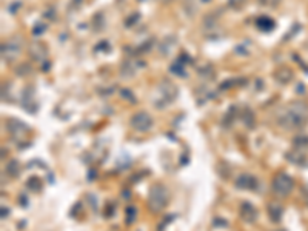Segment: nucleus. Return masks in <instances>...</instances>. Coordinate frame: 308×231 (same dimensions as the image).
<instances>
[{
	"instance_id": "f257e3e1",
	"label": "nucleus",
	"mask_w": 308,
	"mask_h": 231,
	"mask_svg": "<svg viewBox=\"0 0 308 231\" xmlns=\"http://www.w3.org/2000/svg\"><path fill=\"white\" fill-rule=\"evenodd\" d=\"M277 123L284 130H301L308 123V105L305 102H291L277 114Z\"/></svg>"
},
{
	"instance_id": "f03ea898",
	"label": "nucleus",
	"mask_w": 308,
	"mask_h": 231,
	"mask_svg": "<svg viewBox=\"0 0 308 231\" xmlns=\"http://www.w3.org/2000/svg\"><path fill=\"white\" fill-rule=\"evenodd\" d=\"M148 210L151 213H160L168 205V188L164 183H154L148 194Z\"/></svg>"
},
{
	"instance_id": "7ed1b4c3",
	"label": "nucleus",
	"mask_w": 308,
	"mask_h": 231,
	"mask_svg": "<svg viewBox=\"0 0 308 231\" xmlns=\"http://www.w3.org/2000/svg\"><path fill=\"white\" fill-rule=\"evenodd\" d=\"M271 190L277 196L287 197L295 190V179L287 173H277L271 180Z\"/></svg>"
},
{
	"instance_id": "20e7f679",
	"label": "nucleus",
	"mask_w": 308,
	"mask_h": 231,
	"mask_svg": "<svg viewBox=\"0 0 308 231\" xmlns=\"http://www.w3.org/2000/svg\"><path fill=\"white\" fill-rule=\"evenodd\" d=\"M20 51H22V37L19 36L9 37L8 40L2 43V59L8 62V64L12 60H16Z\"/></svg>"
},
{
	"instance_id": "39448f33",
	"label": "nucleus",
	"mask_w": 308,
	"mask_h": 231,
	"mask_svg": "<svg viewBox=\"0 0 308 231\" xmlns=\"http://www.w3.org/2000/svg\"><path fill=\"white\" fill-rule=\"evenodd\" d=\"M157 91L160 94V100L156 102V106L159 108V103H164V106L170 105L176 97H178V88H176V85L170 80H164L162 83H160L157 86Z\"/></svg>"
},
{
	"instance_id": "423d86ee",
	"label": "nucleus",
	"mask_w": 308,
	"mask_h": 231,
	"mask_svg": "<svg viewBox=\"0 0 308 231\" xmlns=\"http://www.w3.org/2000/svg\"><path fill=\"white\" fill-rule=\"evenodd\" d=\"M129 125H131V128L139 131V133H146L153 127V117L146 111H139V113L133 114V117L129 119Z\"/></svg>"
},
{
	"instance_id": "0eeeda50",
	"label": "nucleus",
	"mask_w": 308,
	"mask_h": 231,
	"mask_svg": "<svg viewBox=\"0 0 308 231\" xmlns=\"http://www.w3.org/2000/svg\"><path fill=\"white\" fill-rule=\"evenodd\" d=\"M5 125L11 137L16 139V141H22V139H25L29 134V131H31V128L19 119H8L5 122Z\"/></svg>"
},
{
	"instance_id": "6e6552de",
	"label": "nucleus",
	"mask_w": 308,
	"mask_h": 231,
	"mask_svg": "<svg viewBox=\"0 0 308 231\" xmlns=\"http://www.w3.org/2000/svg\"><path fill=\"white\" fill-rule=\"evenodd\" d=\"M234 187L238 190H245V191H254L257 190L259 187V182H257V177L253 176V174H248V173H244V174H239L234 180Z\"/></svg>"
},
{
	"instance_id": "1a4fd4ad",
	"label": "nucleus",
	"mask_w": 308,
	"mask_h": 231,
	"mask_svg": "<svg viewBox=\"0 0 308 231\" xmlns=\"http://www.w3.org/2000/svg\"><path fill=\"white\" fill-rule=\"evenodd\" d=\"M239 216L241 219L246 224H254L259 218V213H257V208L250 204L248 200H245V202H242L241 208H239Z\"/></svg>"
},
{
	"instance_id": "9d476101",
	"label": "nucleus",
	"mask_w": 308,
	"mask_h": 231,
	"mask_svg": "<svg viewBox=\"0 0 308 231\" xmlns=\"http://www.w3.org/2000/svg\"><path fill=\"white\" fill-rule=\"evenodd\" d=\"M285 159H287L288 162H291L293 165L302 166V165L307 163V153L302 151V150L295 148V150H291V151H288V153L285 154Z\"/></svg>"
},
{
	"instance_id": "9b49d317",
	"label": "nucleus",
	"mask_w": 308,
	"mask_h": 231,
	"mask_svg": "<svg viewBox=\"0 0 308 231\" xmlns=\"http://www.w3.org/2000/svg\"><path fill=\"white\" fill-rule=\"evenodd\" d=\"M267 213H268V218L271 222L279 224L282 221V216H284V207L279 202H270L267 207Z\"/></svg>"
},
{
	"instance_id": "f8f14e48",
	"label": "nucleus",
	"mask_w": 308,
	"mask_h": 231,
	"mask_svg": "<svg viewBox=\"0 0 308 231\" xmlns=\"http://www.w3.org/2000/svg\"><path fill=\"white\" fill-rule=\"evenodd\" d=\"M254 23H256L257 29H260V31H267V33L273 31L274 26H276V22L270 17V15H259Z\"/></svg>"
},
{
	"instance_id": "ddd939ff",
	"label": "nucleus",
	"mask_w": 308,
	"mask_h": 231,
	"mask_svg": "<svg viewBox=\"0 0 308 231\" xmlns=\"http://www.w3.org/2000/svg\"><path fill=\"white\" fill-rule=\"evenodd\" d=\"M29 56H31L34 60H43L47 57V48L43 46V43L40 42H34L29 48Z\"/></svg>"
},
{
	"instance_id": "4468645a",
	"label": "nucleus",
	"mask_w": 308,
	"mask_h": 231,
	"mask_svg": "<svg viewBox=\"0 0 308 231\" xmlns=\"http://www.w3.org/2000/svg\"><path fill=\"white\" fill-rule=\"evenodd\" d=\"M42 187H43V183H42V179L37 177V176H31L28 180H26V188L29 191H34V193H39L42 191Z\"/></svg>"
},
{
	"instance_id": "2eb2a0df",
	"label": "nucleus",
	"mask_w": 308,
	"mask_h": 231,
	"mask_svg": "<svg viewBox=\"0 0 308 231\" xmlns=\"http://www.w3.org/2000/svg\"><path fill=\"white\" fill-rule=\"evenodd\" d=\"M293 71L291 70H288V68H281L279 71L276 73V80L277 82H281V83H288V82H291V79H293Z\"/></svg>"
},
{
	"instance_id": "dca6fc26",
	"label": "nucleus",
	"mask_w": 308,
	"mask_h": 231,
	"mask_svg": "<svg viewBox=\"0 0 308 231\" xmlns=\"http://www.w3.org/2000/svg\"><path fill=\"white\" fill-rule=\"evenodd\" d=\"M137 219V208L134 205H128L125 210V224L133 225Z\"/></svg>"
},
{
	"instance_id": "f3484780",
	"label": "nucleus",
	"mask_w": 308,
	"mask_h": 231,
	"mask_svg": "<svg viewBox=\"0 0 308 231\" xmlns=\"http://www.w3.org/2000/svg\"><path fill=\"white\" fill-rule=\"evenodd\" d=\"M6 174L11 176V177H17L20 174V163H19V160L12 159V160L8 162V165H6Z\"/></svg>"
},
{
	"instance_id": "a211bd4d",
	"label": "nucleus",
	"mask_w": 308,
	"mask_h": 231,
	"mask_svg": "<svg viewBox=\"0 0 308 231\" xmlns=\"http://www.w3.org/2000/svg\"><path fill=\"white\" fill-rule=\"evenodd\" d=\"M293 147L305 151L308 148V136H298L293 139Z\"/></svg>"
},
{
	"instance_id": "6ab92c4d",
	"label": "nucleus",
	"mask_w": 308,
	"mask_h": 231,
	"mask_svg": "<svg viewBox=\"0 0 308 231\" xmlns=\"http://www.w3.org/2000/svg\"><path fill=\"white\" fill-rule=\"evenodd\" d=\"M244 116H242V120H244V123L246 127H253L254 125V113L250 110V108H244V113H242Z\"/></svg>"
},
{
	"instance_id": "aec40b11",
	"label": "nucleus",
	"mask_w": 308,
	"mask_h": 231,
	"mask_svg": "<svg viewBox=\"0 0 308 231\" xmlns=\"http://www.w3.org/2000/svg\"><path fill=\"white\" fill-rule=\"evenodd\" d=\"M246 0H228V6L234 11H239L245 6Z\"/></svg>"
},
{
	"instance_id": "412c9836",
	"label": "nucleus",
	"mask_w": 308,
	"mask_h": 231,
	"mask_svg": "<svg viewBox=\"0 0 308 231\" xmlns=\"http://www.w3.org/2000/svg\"><path fill=\"white\" fill-rule=\"evenodd\" d=\"M234 111H236V108H234V106H231V108H230V111H227L225 119H224V125H225V127H230L231 123H233V120L236 119V116L233 114Z\"/></svg>"
},
{
	"instance_id": "4be33fe9",
	"label": "nucleus",
	"mask_w": 308,
	"mask_h": 231,
	"mask_svg": "<svg viewBox=\"0 0 308 231\" xmlns=\"http://www.w3.org/2000/svg\"><path fill=\"white\" fill-rule=\"evenodd\" d=\"M257 2L262 5V6H270V8H274L281 3V0H257Z\"/></svg>"
},
{
	"instance_id": "5701e85b",
	"label": "nucleus",
	"mask_w": 308,
	"mask_h": 231,
	"mask_svg": "<svg viewBox=\"0 0 308 231\" xmlns=\"http://www.w3.org/2000/svg\"><path fill=\"white\" fill-rule=\"evenodd\" d=\"M139 15H140L139 12H134L133 15H131V19H126L125 25H126V26H133V25L139 20Z\"/></svg>"
},
{
	"instance_id": "b1692460",
	"label": "nucleus",
	"mask_w": 308,
	"mask_h": 231,
	"mask_svg": "<svg viewBox=\"0 0 308 231\" xmlns=\"http://www.w3.org/2000/svg\"><path fill=\"white\" fill-rule=\"evenodd\" d=\"M45 25H42V23H37L36 26H34V31H33V33H34V36H39V34H42V33H45Z\"/></svg>"
},
{
	"instance_id": "393cba45",
	"label": "nucleus",
	"mask_w": 308,
	"mask_h": 231,
	"mask_svg": "<svg viewBox=\"0 0 308 231\" xmlns=\"http://www.w3.org/2000/svg\"><path fill=\"white\" fill-rule=\"evenodd\" d=\"M214 225L217 228H225V227H228V224L225 221H222V219H214Z\"/></svg>"
},
{
	"instance_id": "a878e982",
	"label": "nucleus",
	"mask_w": 308,
	"mask_h": 231,
	"mask_svg": "<svg viewBox=\"0 0 308 231\" xmlns=\"http://www.w3.org/2000/svg\"><path fill=\"white\" fill-rule=\"evenodd\" d=\"M8 213H9V210H8V208H5V207H2V219L8 218Z\"/></svg>"
},
{
	"instance_id": "bb28decb",
	"label": "nucleus",
	"mask_w": 308,
	"mask_h": 231,
	"mask_svg": "<svg viewBox=\"0 0 308 231\" xmlns=\"http://www.w3.org/2000/svg\"><path fill=\"white\" fill-rule=\"evenodd\" d=\"M20 200H22V207H26V197H25V196H22V197H20Z\"/></svg>"
},
{
	"instance_id": "cd10ccee",
	"label": "nucleus",
	"mask_w": 308,
	"mask_h": 231,
	"mask_svg": "<svg viewBox=\"0 0 308 231\" xmlns=\"http://www.w3.org/2000/svg\"><path fill=\"white\" fill-rule=\"evenodd\" d=\"M305 202H307V205H308V191H305Z\"/></svg>"
},
{
	"instance_id": "c85d7f7f",
	"label": "nucleus",
	"mask_w": 308,
	"mask_h": 231,
	"mask_svg": "<svg viewBox=\"0 0 308 231\" xmlns=\"http://www.w3.org/2000/svg\"><path fill=\"white\" fill-rule=\"evenodd\" d=\"M160 2H164V3H168V2H171V0H160Z\"/></svg>"
},
{
	"instance_id": "c756f323",
	"label": "nucleus",
	"mask_w": 308,
	"mask_h": 231,
	"mask_svg": "<svg viewBox=\"0 0 308 231\" xmlns=\"http://www.w3.org/2000/svg\"><path fill=\"white\" fill-rule=\"evenodd\" d=\"M273 231H285V230H273Z\"/></svg>"
}]
</instances>
